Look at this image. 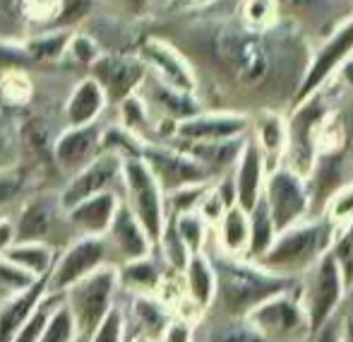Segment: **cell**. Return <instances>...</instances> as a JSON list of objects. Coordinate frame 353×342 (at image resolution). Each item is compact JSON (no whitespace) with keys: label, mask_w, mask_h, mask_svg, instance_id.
Returning a JSON list of instances; mask_svg holds the SVG:
<instances>
[{"label":"cell","mask_w":353,"mask_h":342,"mask_svg":"<svg viewBox=\"0 0 353 342\" xmlns=\"http://www.w3.org/2000/svg\"><path fill=\"white\" fill-rule=\"evenodd\" d=\"M121 169H123V160H118L116 155L101 152L99 157H94L87 167H82L77 173H72L68 178L65 188L58 193L63 212L68 207L77 205V202L87 200V198L97 196V193L113 191V183L121 181Z\"/></svg>","instance_id":"cell-12"},{"label":"cell","mask_w":353,"mask_h":342,"mask_svg":"<svg viewBox=\"0 0 353 342\" xmlns=\"http://www.w3.org/2000/svg\"><path fill=\"white\" fill-rule=\"evenodd\" d=\"M53 162L63 173L72 176L82 167H87L94 157L101 155V126H68L61 135L53 140Z\"/></svg>","instance_id":"cell-14"},{"label":"cell","mask_w":353,"mask_h":342,"mask_svg":"<svg viewBox=\"0 0 353 342\" xmlns=\"http://www.w3.org/2000/svg\"><path fill=\"white\" fill-rule=\"evenodd\" d=\"M327 121V102L325 94L315 92L312 97H307L303 104L296 106L291 123H288V140L286 145L291 147L293 155V171H298L303 176L305 171H310L312 162H315V142L320 140V131Z\"/></svg>","instance_id":"cell-11"},{"label":"cell","mask_w":353,"mask_h":342,"mask_svg":"<svg viewBox=\"0 0 353 342\" xmlns=\"http://www.w3.org/2000/svg\"><path fill=\"white\" fill-rule=\"evenodd\" d=\"M135 319L140 323L142 333L140 335H147V338H157V335H163V330L168 328V319H166V311L161 309L159 301H154L152 296L147 294H140L135 299Z\"/></svg>","instance_id":"cell-35"},{"label":"cell","mask_w":353,"mask_h":342,"mask_svg":"<svg viewBox=\"0 0 353 342\" xmlns=\"http://www.w3.org/2000/svg\"><path fill=\"white\" fill-rule=\"evenodd\" d=\"M248 217H250V241H248V251L255 256H265L267 251H270V246L274 244L276 229L262 198L257 200V205L248 212Z\"/></svg>","instance_id":"cell-33"},{"label":"cell","mask_w":353,"mask_h":342,"mask_svg":"<svg viewBox=\"0 0 353 342\" xmlns=\"http://www.w3.org/2000/svg\"><path fill=\"white\" fill-rule=\"evenodd\" d=\"M121 287L118 282V267L101 265L79 282H74L70 289L63 294V301L70 309L72 321L77 325V333L89 338L99 328L106 314L113 309V296Z\"/></svg>","instance_id":"cell-2"},{"label":"cell","mask_w":353,"mask_h":342,"mask_svg":"<svg viewBox=\"0 0 353 342\" xmlns=\"http://www.w3.org/2000/svg\"><path fill=\"white\" fill-rule=\"evenodd\" d=\"M132 342H154V338H147V335H137Z\"/></svg>","instance_id":"cell-59"},{"label":"cell","mask_w":353,"mask_h":342,"mask_svg":"<svg viewBox=\"0 0 353 342\" xmlns=\"http://www.w3.org/2000/svg\"><path fill=\"white\" fill-rule=\"evenodd\" d=\"M255 128H257L255 142L260 145L265 162L270 160V157H279L281 152L286 150L288 128L276 111H262L260 118H257V123H255Z\"/></svg>","instance_id":"cell-28"},{"label":"cell","mask_w":353,"mask_h":342,"mask_svg":"<svg viewBox=\"0 0 353 342\" xmlns=\"http://www.w3.org/2000/svg\"><path fill=\"white\" fill-rule=\"evenodd\" d=\"M250 128V118L236 111H200L176 123L173 135L183 142H221L243 137Z\"/></svg>","instance_id":"cell-13"},{"label":"cell","mask_w":353,"mask_h":342,"mask_svg":"<svg viewBox=\"0 0 353 342\" xmlns=\"http://www.w3.org/2000/svg\"><path fill=\"white\" fill-rule=\"evenodd\" d=\"M223 299H226L228 309L231 311H241L245 306L260 304L267 299L270 289H265V280L257 272L248 270V267H238V265H226L223 272Z\"/></svg>","instance_id":"cell-21"},{"label":"cell","mask_w":353,"mask_h":342,"mask_svg":"<svg viewBox=\"0 0 353 342\" xmlns=\"http://www.w3.org/2000/svg\"><path fill=\"white\" fill-rule=\"evenodd\" d=\"M137 58L144 63L147 73H152L154 80L163 82V85L181 89V92L195 94L197 89V75L192 68L190 58L173 46L171 41L161 37H147L137 46Z\"/></svg>","instance_id":"cell-9"},{"label":"cell","mask_w":353,"mask_h":342,"mask_svg":"<svg viewBox=\"0 0 353 342\" xmlns=\"http://www.w3.org/2000/svg\"><path fill=\"white\" fill-rule=\"evenodd\" d=\"M123 330H125L123 311L113 306L106 314V319L99 323V328L87 338V342H123Z\"/></svg>","instance_id":"cell-47"},{"label":"cell","mask_w":353,"mask_h":342,"mask_svg":"<svg viewBox=\"0 0 353 342\" xmlns=\"http://www.w3.org/2000/svg\"><path fill=\"white\" fill-rule=\"evenodd\" d=\"M330 222L332 225H353V183L344 186L330 200Z\"/></svg>","instance_id":"cell-48"},{"label":"cell","mask_w":353,"mask_h":342,"mask_svg":"<svg viewBox=\"0 0 353 342\" xmlns=\"http://www.w3.org/2000/svg\"><path fill=\"white\" fill-rule=\"evenodd\" d=\"M121 183L125 188V202L132 215L140 220L152 244H157L166 225V196L154 173L142 160H125L121 169Z\"/></svg>","instance_id":"cell-4"},{"label":"cell","mask_w":353,"mask_h":342,"mask_svg":"<svg viewBox=\"0 0 353 342\" xmlns=\"http://www.w3.org/2000/svg\"><path fill=\"white\" fill-rule=\"evenodd\" d=\"M89 77L99 82V87L103 89L108 104H121L128 97L137 94L147 80V68L137 58V53H101L92 66L87 68Z\"/></svg>","instance_id":"cell-10"},{"label":"cell","mask_w":353,"mask_h":342,"mask_svg":"<svg viewBox=\"0 0 353 342\" xmlns=\"http://www.w3.org/2000/svg\"><path fill=\"white\" fill-rule=\"evenodd\" d=\"M118 106H121V126H125L128 131H132L135 135H140L142 140L147 142L144 133H147L152 118H149V108H147L144 97H140V92H137V94H132V97H128L125 102L118 104Z\"/></svg>","instance_id":"cell-41"},{"label":"cell","mask_w":353,"mask_h":342,"mask_svg":"<svg viewBox=\"0 0 353 342\" xmlns=\"http://www.w3.org/2000/svg\"><path fill=\"white\" fill-rule=\"evenodd\" d=\"M118 282L132 287V289H152L159 285V270L149 256L128 260L123 263V267H118Z\"/></svg>","instance_id":"cell-37"},{"label":"cell","mask_w":353,"mask_h":342,"mask_svg":"<svg viewBox=\"0 0 353 342\" xmlns=\"http://www.w3.org/2000/svg\"><path fill=\"white\" fill-rule=\"evenodd\" d=\"M94 5L97 0H61L58 3V12L56 19H53L51 27L56 29H77L82 27L89 19V15L94 12Z\"/></svg>","instance_id":"cell-42"},{"label":"cell","mask_w":353,"mask_h":342,"mask_svg":"<svg viewBox=\"0 0 353 342\" xmlns=\"http://www.w3.org/2000/svg\"><path fill=\"white\" fill-rule=\"evenodd\" d=\"M233 15L243 24L255 29H270L286 17L276 0H238V8Z\"/></svg>","instance_id":"cell-32"},{"label":"cell","mask_w":353,"mask_h":342,"mask_svg":"<svg viewBox=\"0 0 353 342\" xmlns=\"http://www.w3.org/2000/svg\"><path fill=\"white\" fill-rule=\"evenodd\" d=\"M101 44L97 41V39L92 37V34L87 32H79V29H74L70 41H68V48H65V56L68 61L72 63H79V66L89 68L94 61H97L99 56H101Z\"/></svg>","instance_id":"cell-43"},{"label":"cell","mask_w":353,"mask_h":342,"mask_svg":"<svg viewBox=\"0 0 353 342\" xmlns=\"http://www.w3.org/2000/svg\"><path fill=\"white\" fill-rule=\"evenodd\" d=\"M341 292H344V275H341V267L336 263V258L332 256V251H327L320 258V265L315 270V280H312V292H310L312 333H317L330 321L332 311H334V306L341 299Z\"/></svg>","instance_id":"cell-16"},{"label":"cell","mask_w":353,"mask_h":342,"mask_svg":"<svg viewBox=\"0 0 353 342\" xmlns=\"http://www.w3.org/2000/svg\"><path fill=\"white\" fill-rule=\"evenodd\" d=\"M332 239H334V225L330 220L296 222L293 227L279 231V239H274L262 260L267 267L298 270L325 256L332 246Z\"/></svg>","instance_id":"cell-3"},{"label":"cell","mask_w":353,"mask_h":342,"mask_svg":"<svg viewBox=\"0 0 353 342\" xmlns=\"http://www.w3.org/2000/svg\"><path fill=\"white\" fill-rule=\"evenodd\" d=\"M221 0H166V8L171 12H200V10L214 8Z\"/></svg>","instance_id":"cell-52"},{"label":"cell","mask_w":353,"mask_h":342,"mask_svg":"<svg viewBox=\"0 0 353 342\" xmlns=\"http://www.w3.org/2000/svg\"><path fill=\"white\" fill-rule=\"evenodd\" d=\"M336 77H339V80L344 82V85H349L353 89V56L346 58L344 66H341L339 70H336Z\"/></svg>","instance_id":"cell-56"},{"label":"cell","mask_w":353,"mask_h":342,"mask_svg":"<svg viewBox=\"0 0 353 342\" xmlns=\"http://www.w3.org/2000/svg\"><path fill=\"white\" fill-rule=\"evenodd\" d=\"M315 342H339V325L336 323H325L317 330Z\"/></svg>","instance_id":"cell-55"},{"label":"cell","mask_w":353,"mask_h":342,"mask_svg":"<svg viewBox=\"0 0 353 342\" xmlns=\"http://www.w3.org/2000/svg\"><path fill=\"white\" fill-rule=\"evenodd\" d=\"M116 3H121L128 12L142 15V12H147V8H149V3H152V0H116Z\"/></svg>","instance_id":"cell-57"},{"label":"cell","mask_w":353,"mask_h":342,"mask_svg":"<svg viewBox=\"0 0 353 342\" xmlns=\"http://www.w3.org/2000/svg\"><path fill=\"white\" fill-rule=\"evenodd\" d=\"M108 102L103 89L94 77H82L77 85L72 87L70 97L65 102V121L68 126H89V123H99L101 113L106 111Z\"/></svg>","instance_id":"cell-20"},{"label":"cell","mask_w":353,"mask_h":342,"mask_svg":"<svg viewBox=\"0 0 353 342\" xmlns=\"http://www.w3.org/2000/svg\"><path fill=\"white\" fill-rule=\"evenodd\" d=\"M262 200L270 210L274 229L283 231L303 220L310 205V191L301 173L293 171L291 167H279L267 176Z\"/></svg>","instance_id":"cell-6"},{"label":"cell","mask_w":353,"mask_h":342,"mask_svg":"<svg viewBox=\"0 0 353 342\" xmlns=\"http://www.w3.org/2000/svg\"><path fill=\"white\" fill-rule=\"evenodd\" d=\"M77 338H79V333L72 321L70 309L65 306V301H61V306L51 314L46 328H43V333L39 335L37 342H74Z\"/></svg>","instance_id":"cell-39"},{"label":"cell","mask_w":353,"mask_h":342,"mask_svg":"<svg viewBox=\"0 0 353 342\" xmlns=\"http://www.w3.org/2000/svg\"><path fill=\"white\" fill-rule=\"evenodd\" d=\"M250 321L257 325V333L265 330L267 335H288L301 328V311L291 299H265L257 304V309L250 314Z\"/></svg>","instance_id":"cell-23"},{"label":"cell","mask_w":353,"mask_h":342,"mask_svg":"<svg viewBox=\"0 0 353 342\" xmlns=\"http://www.w3.org/2000/svg\"><path fill=\"white\" fill-rule=\"evenodd\" d=\"M168 220L176 227V234L181 236V241L185 244V249L192 254H200L202 244H205L207 234V222L200 217V212H181V215H171Z\"/></svg>","instance_id":"cell-36"},{"label":"cell","mask_w":353,"mask_h":342,"mask_svg":"<svg viewBox=\"0 0 353 342\" xmlns=\"http://www.w3.org/2000/svg\"><path fill=\"white\" fill-rule=\"evenodd\" d=\"M22 188H24L22 171L12 169V167H8V169H0V210H3V207H8L10 202H12L14 198L22 193Z\"/></svg>","instance_id":"cell-49"},{"label":"cell","mask_w":353,"mask_h":342,"mask_svg":"<svg viewBox=\"0 0 353 342\" xmlns=\"http://www.w3.org/2000/svg\"><path fill=\"white\" fill-rule=\"evenodd\" d=\"M74 342H87V338H82V335H79V338H77V340H74Z\"/></svg>","instance_id":"cell-60"},{"label":"cell","mask_w":353,"mask_h":342,"mask_svg":"<svg viewBox=\"0 0 353 342\" xmlns=\"http://www.w3.org/2000/svg\"><path fill=\"white\" fill-rule=\"evenodd\" d=\"M70 37H72V29L48 27L41 34L24 37L19 44H22V51L29 63H56L65 56Z\"/></svg>","instance_id":"cell-26"},{"label":"cell","mask_w":353,"mask_h":342,"mask_svg":"<svg viewBox=\"0 0 353 342\" xmlns=\"http://www.w3.org/2000/svg\"><path fill=\"white\" fill-rule=\"evenodd\" d=\"M245 145V137H236V140H221V142H185L183 150L192 155L207 171L223 169L238 162L241 150Z\"/></svg>","instance_id":"cell-27"},{"label":"cell","mask_w":353,"mask_h":342,"mask_svg":"<svg viewBox=\"0 0 353 342\" xmlns=\"http://www.w3.org/2000/svg\"><path fill=\"white\" fill-rule=\"evenodd\" d=\"M192 333L188 328V323H168V328L163 330V342H190Z\"/></svg>","instance_id":"cell-53"},{"label":"cell","mask_w":353,"mask_h":342,"mask_svg":"<svg viewBox=\"0 0 353 342\" xmlns=\"http://www.w3.org/2000/svg\"><path fill=\"white\" fill-rule=\"evenodd\" d=\"M46 294H48V277H41L29 289L12 294L5 304H0V342H14L24 319L32 314V309Z\"/></svg>","instance_id":"cell-22"},{"label":"cell","mask_w":353,"mask_h":342,"mask_svg":"<svg viewBox=\"0 0 353 342\" xmlns=\"http://www.w3.org/2000/svg\"><path fill=\"white\" fill-rule=\"evenodd\" d=\"M123 198L116 191H103L65 210V222L82 236H106Z\"/></svg>","instance_id":"cell-18"},{"label":"cell","mask_w":353,"mask_h":342,"mask_svg":"<svg viewBox=\"0 0 353 342\" xmlns=\"http://www.w3.org/2000/svg\"><path fill=\"white\" fill-rule=\"evenodd\" d=\"M32 80L22 68L3 70V75H0V99L8 106H24L32 99Z\"/></svg>","instance_id":"cell-38"},{"label":"cell","mask_w":353,"mask_h":342,"mask_svg":"<svg viewBox=\"0 0 353 342\" xmlns=\"http://www.w3.org/2000/svg\"><path fill=\"white\" fill-rule=\"evenodd\" d=\"M61 0H12V8L24 24H39V27H51L58 12Z\"/></svg>","instance_id":"cell-40"},{"label":"cell","mask_w":353,"mask_h":342,"mask_svg":"<svg viewBox=\"0 0 353 342\" xmlns=\"http://www.w3.org/2000/svg\"><path fill=\"white\" fill-rule=\"evenodd\" d=\"M34 282H37V277H32L27 270H22L14 263H10L8 258L0 256V289L10 292V294H19V292L29 289Z\"/></svg>","instance_id":"cell-45"},{"label":"cell","mask_w":353,"mask_h":342,"mask_svg":"<svg viewBox=\"0 0 353 342\" xmlns=\"http://www.w3.org/2000/svg\"><path fill=\"white\" fill-rule=\"evenodd\" d=\"M63 215L65 212L61 207V200L53 193L29 198L19 210L17 220L12 222L14 241H48Z\"/></svg>","instance_id":"cell-15"},{"label":"cell","mask_w":353,"mask_h":342,"mask_svg":"<svg viewBox=\"0 0 353 342\" xmlns=\"http://www.w3.org/2000/svg\"><path fill=\"white\" fill-rule=\"evenodd\" d=\"M3 258H8L10 263H14L17 267L27 270L29 275L39 280V277H48L58 254L48 241H14L3 254Z\"/></svg>","instance_id":"cell-25"},{"label":"cell","mask_w":353,"mask_h":342,"mask_svg":"<svg viewBox=\"0 0 353 342\" xmlns=\"http://www.w3.org/2000/svg\"><path fill=\"white\" fill-rule=\"evenodd\" d=\"M14 244V227H12V220L8 217H0V256Z\"/></svg>","instance_id":"cell-54"},{"label":"cell","mask_w":353,"mask_h":342,"mask_svg":"<svg viewBox=\"0 0 353 342\" xmlns=\"http://www.w3.org/2000/svg\"><path fill=\"white\" fill-rule=\"evenodd\" d=\"M108 263L106 236H79L53 263L48 272V294H65L68 289Z\"/></svg>","instance_id":"cell-8"},{"label":"cell","mask_w":353,"mask_h":342,"mask_svg":"<svg viewBox=\"0 0 353 342\" xmlns=\"http://www.w3.org/2000/svg\"><path fill=\"white\" fill-rule=\"evenodd\" d=\"M147 142L140 135H135L132 131H128L121 123H113V126L101 128V152L108 155H116L118 160H140L142 150Z\"/></svg>","instance_id":"cell-30"},{"label":"cell","mask_w":353,"mask_h":342,"mask_svg":"<svg viewBox=\"0 0 353 342\" xmlns=\"http://www.w3.org/2000/svg\"><path fill=\"white\" fill-rule=\"evenodd\" d=\"M214 342H267V338L248 325H226V328L216 330Z\"/></svg>","instance_id":"cell-51"},{"label":"cell","mask_w":353,"mask_h":342,"mask_svg":"<svg viewBox=\"0 0 353 342\" xmlns=\"http://www.w3.org/2000/svg\"><path fill=\"white\" fill-rule=\"evenodd\" d=\"M332 256L336 258L341 267V275L346 280H353V225L346 227V231L341 234V239L336 241V246L332 249Z\"/></svg>","instance_id":"cell-50"},{"label":"cell","mask_w":353,"mask_h":342,"mask_svg":"<svg viewBox=\"0 0 353 342\" xmlns=\"http://www.w3.org/2000/svg\"><path fill=\"white\" fill-rule=\"evenodd\" d=\"M149 92V99L154 102V106H159L163 113H166L168 118H171L173 123L178 121H185V118L195 116V113H200V102H197L195 94H188V92H181V89H173L168 85H163V82L159 80H144V85Z\"/></svg>","instance_id":"cell-24"},{"label":"cell","mask_w":353,"mask_h":342,"mask_svg":"<svg viewBox=\"0 0 353 342\" xmlns=\"http://www.w3.org/2000/svg\"><path fill=\"white\" fill-rule=\"evenodd\" d=\"M349 56H353V12L346 15L344 19H339L336 27H332V32L320 44V48L307 58L301 85L293 94V106H298L307 97L320 92L336 75V70L344 66V61Z\"/></svg>","instance_id":"cell-5"},{"label":"cell","mask_w":353,"mask_h":342,"mask_svg":"<svg viewBox=\"0 0 353 342\" xmlns=\"http://www.w3.org/2000/svg\"><path fill=\"white\" fill-rule=\"evenodd\" d=\"M185 275H188V289L190 296L197 306H207L214 296L216 289V280H214V270L202 254H192L190 260L185 265Z\"/></svg>","instance_id":"cell-31"},{"label":"cell","mask_w":353,"mask_h":342,"mask_svg":"<svg viewBox=\"0 0 353 342\" xmlns=\"http://www.w3.org/2000/svg\"><path fill=\"white\" fill-rule=\"evenodd\" d=\"M157 244L163 246V256H166V260L171 263L173 267L185 270L188 260H190V251L185 249L181 236L176 234V227H173V222L168 220V217H166V225H163V231H161V236H159Z\"/></svg>","instance_id":"cell-44"},{"label":"cell","mask_w":353,"mask_h":342,"mask_svg":"<svg viewBox=\"0 0 353 342\" xmlns=\"http://www.w3.org/2000/svg\"><path fill=\"white\" fill-rule=\"evenodd\" d=\"M283 10H288V12H301L303 19H325L332 15V10L339 5V0H276Z\"/></svg>","instance_id":"cell-46"},{"label":"cell","mask_w":353,"mask_h":342,"mask_svg":"<svg viewBox=\"0 0 353 342\" xmlns=\"http://www.w3.org/2000/svg\"><path fill=\"white\" fill-rule=\"evenodd\" d=\"M61 301H63V294H46L43 296V299L32 309V314L24 319V323H22V328H19L14 342H37L39 335H41L43 328H46L51 314L61 306Z\"/></svg>","instance_id":"cell-34"},{"label":"cell","mask_w":353,"mask_h":342,"mask_svg":"<svg viewBox=\"0 0 353 342\" xmlns=\"http://www.w3.org/2000/svg\"><path fill=\"white\" fill-rule=\"evenodd\" d=\"M219 239L221 246L228 254H238V251L248 249L250 241V217L245 210H241L238 205H231L219 220Z\"/></svg>","instance_id":"cell-29"},{"label":"cell","mask_w":353,"mask_h":342,"mask_svg":"<svg viewBox=\"0 0 353 342\" xmlns=\"http://www.w3.org/2000/svg\"><path fill=\"white\" fill-rule=\"evenodd\" d=\"M346 340L353 342V319H349V323H346Z\"/></svg>","instance_id":"cell-58"},{"label":"cell","mask_w":353,"mask_h":342,"mask_svg":"<svg viewBox=\"0 0 353 342\" xmlns=\"http://www.w3.org/2000/svg\"><path fill=\"white\" fill-rule=\"evenodd\" d=\"M188 37L221 80L250 92L288 85L296 94L310 58L301 29L288 17L270 29H255L236 15H212L192 24Z\"/></svg>","instance_id":"cell-1"},{"label":"cell","mask_w":353,"mask_h":342,"mask_svg":"<svg viewBox=\"0 0 353 342\" xmlns=\"http://www.w3.org/2000/svg\"><path fill=\"white\" fill-rule=\"evenodd\" d=\"M106 244L108 249H116V254L123 258V263L147 258L154 246L147 231H144V227L140 225V220L132 215V210L123 200L106 231Z\"/></svg>","instance_id":"cell-19"},{"label":"cell","mask_w":353,"mask_h":342,"mask_svg":"<svg viewBox=\"0 0 353 342\" xmlns=\"http://www.w3.org/2000/svg\"><path fill=\"white\" fill-rule=\"evenodd\" d=\"M140 160L149 167L157 183L161 186L163 196L178 191V188L207 183L212 173L200 164L183 147H168L161 142H147Z\"/></svg>","instance_id":"cell-7"},{"label":"cell","mask_w":353,"mask_h":342,"mask_svg":"<svg viewBox=\"0 0 353 342\" xmlns=\"http://www.w3.org/2000/svg\"><path fill=\"white\" fill-rule=\"evenodd\" d=\"M265 181V157H262L260 145L255 142V137H245V145H243L241 157L236 162V173H233L236 205L241 210L250 212L262 198Z\"/></svg>","instance_id":"cell-17"}]
</instances>
